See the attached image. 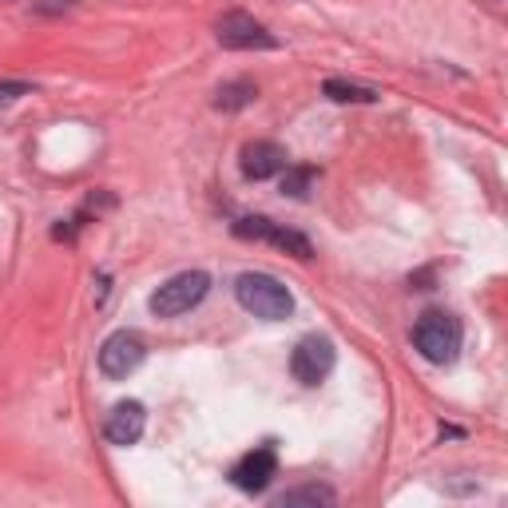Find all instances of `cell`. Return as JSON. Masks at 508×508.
<instances>
[{
  "label": "cell",
  "mask_w": 508,
  "mask_h": 508,
  "mask_svg": "<svg viewBox=\"0 0 508 508\" xmlns=\"http://www.w3.org/2000/svg\"><path fill=\"white\" fill-rule=\"evenodd\" d=\"M254 100H258L254 80H231L214 92V107H219V112H243V107H251Z\"/></svg>",
  "instance_id": "cell-11"
},
{
  "label": "cell",
  "mask_w": 508,
  "mask_h": 508,
  "mask_svg": "<svg viewBox=\"0 0 508 508\" xmlns=\"http://www.w3.org/2000/svg\"><path fill=\"white\" fill-rule=\"evenodd\" d=\"M274 473H278L274 449H254V453H246V457L231 469V481L239 484L243 493H263L266 484L274 481Z\"/></svg>",
  "instance_id": "cell-10"
},
{
  "label": "cell",
  "mask_w": 508,
  "mask_h": 508,
  "mask_svg": "<svg viewBox=\"0 0 508 508\" xmlns=\"http://www.w3.org/2000/svg\"><path fill=\"white\" fill-rule=\"evenodd\" d=\"M234 234H239V239H254V243H274L278 251H286V254H294V258H314V246H310L306 234L290 231V226L270 223V219H263V214L239 219V223H234Z\"/></svg>",
  "instance_id": "cell-6"
},
{
  "label": "cell",
  "mask_w": 508,
  "mask_h": 508,
  "mask_svg": "<svg viewBox=\"0 0 508 508\" xmlns=\"http://www.w3.org/2000/svg\"><path fill=\"white\" fill-rule=\"evenodd\" d=\"M144 429H147V409L139 405V402H120L107 413V425H104V437L112 441V445H135L139 437H144Z\"/></svg>",
  "instance_id": "cell-8"
},
{
  "label": "cell",
  "mask_w": 508,
  "mask_h": 508,
  "mask_svg": "<svg viewBox=\"0 0 508 508\" xmlns=\"http://www.w3.org/2000/svg\"><path fill=\"white\" fill-rule=\"evenodd\" d=\"M286 164H290V155L278 144H270V139H254V144L243 147V175L254 183H263L270 175H283Z\"/></svg>",
  "instance_id": "cell-9"
},
{
  "label": "cell",
  "mask_w": 508,
  "mask_h": 508,
  "mask_svg": "<svg viewBox=\"0 0 508 508\" xmlns=\"http://www.w3.org/2000/svg\"><path fill=\"white\" fill-rule=\"evenodd\" d=\"M464 330L461 322L449 314V310H425L413 326V345L421 350V358L433 365H453L461 354Z\"/></svg>",
  "instance_id": "cell-2"
},
{
  "label": "cell",
  "mask_w": 508,
  "mask_h": 508,
  "mask_svg": "<svg viewBox=\"0 0 508 508\" xmlns=\"http://www.w3.org/2000/svg\"><path fill=\"white\" fill-rule=\"evenodd\" d=\"M207 290H211L207 270H183V274L167 278V283L151 294L147 306H151L155 318H179V314H187V310L199 306V302L207 298Z\"/></svg>",
  "instance_id": "cell-3"
},
{
  "label": "cell",
  "mask_w": 508,
  "mask_h": 508,
  "mask_svg": "<svg viewBox=\"0 0 508 508\" xmlns=\"http://www.w3.org/2000/svg\"><path fill=\"white\" fill-rule=\"evenodd\" d=\"M214 36H219L223 48H234V52H254V48H278V40L258 25L254 16L246 13H226L219 25H214Z\"/></svg>",
  "instance_id": "cell-7"
},
{
  "label": "cell",
  "mask_w": 508,
  "mask_h": 508,
  "mask_svg": "<svg viewBox=\"0 0 508 508\" xmlns=\"http://www.w3.org/2000/svg\"><path fill=\"white\" fill-rule=\"evenodd\" d=\"M314 179H318V171L314 167H306V164H294L283 171V194H290V199H306L310 187H314Z\"/></svg>",
  "instance_id": "cell-12"
},
{
  "label": "cell",
  "mask_w": 508,
  "mask_h": 508,
  "mask_svg": "<svg viewBox=\"0 0 508 508\" xmlns=\"http://www.w3.org/2000/svg\"><path fill=\"white\" fill-rule=\"evenodd\" d=\"M326 95L334 104H377L374 88H362V84H350V80H326Z\"/></svg>",
  "instance_id": "cell-13"
},
{
  "label": "cell",
  "mask_w": 508,
  "mask_h": 508,
  "mask_svg": "<svg viewBox=\"0 0 508 508\" xmlns=\"http://www.w3.org/2000/svg\"><path fill=\"white\" fill-rule=\"evenodd\" d=\"M32 88L25 80H0V104H13V100H20V95H28Z\"/></svg>",
  "instance_id": "cell-15"
},
{
  "label": "cell",
  "mask_w": 508,
  "mask_h": 508,
  "mask_svg": "<svg viewBox=\"0 0 508 508\" xmlns=\"http://www.w3.org/2000/svg\"><path fill=\"white\" fill-rule=\"evenodd\" d=\"M334 362H338V350H334L330 338H318V334H310V338H302L294 345V354H290V370L302 385H318L326 382L334 374Z\"/></svg>",
  "instance_id": "cell-5"
},
{
  "label": "cell",
  "mask_w": 508,
  "mask_h": 508,
  "mask_svg": "<svg viewBox=\"0 0 508 508\" xmlns=\"http://www.w3.org/2000/svg\"><path fill=\"white\" fill-rule=\"evenodd\" d=\"M294 504H334V493L326 484H306V489H294L286 496H278V508H294Z\"/></svg>",
  "instance_id": "cell-14"
},
{
  "label": "cell",
  "mask_w": 508,
  "mask_h": 508,
  "mask_svg": "<svg viewBox=\"0 0 508 508\" xmlns=\"http://www.w3.org/2000/svg\"><path fill=\"white\" fill-rule=\"evenodd\" d=\"M144 358H147L144 338L135 330H115L100 345V374L112 377V382H124V377H132L144 365Z\"/></svg>",
  "instance_id": "cell-4"
},
{
  "label": "cell",
  "mask_w": 508,
  "mask_h": 508,
  "mask_svg": "<svg viewBox=\"0 0 508 508\" xmlns=\"http://www.w3.org/2000/svg\"><path fill=\"white\" fill-rule=\"evenodd\" d=\"M234 298H239V306L246 310V314H254L263 322H283V318H290V310H294V294H290L274 274H263V270H246V274H239Z\"/></svg>",
  "instance_id": "cell-1"
}]
</instances>
